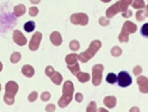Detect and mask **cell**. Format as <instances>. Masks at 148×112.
Returning <instances> with one entry per match:
<instances>
[{"label":"cell","mask_w":148,"mask_h":112,"mask_svg":"<svg viewBox=\"0 0 148 112\" xmlns=\"http://www.w3.org/2000/svg\"><path fill=\"white\" fill-rule=\"evenodd\" d=\"M117 79H118V77L115 73H110L108 74L107 78H106V81L110 83V84H114L117 82Z\"/></svg>","instance_id":"3"},{"label":"cell","mask_w":148,"mask_h":112,"mask_svg":"<svg viewBox=\"0 0 148 112\" xmlns=\"http://www.w3.org/2000/svg\"><path fill=\"white\" fill-rule=\"evenodd\" d=\"M117 77H118V79H117L118 84H119V86H120L122 88L128 87L132 83L131 76L129 74V73H127L125 71L120 72Z\"/></svg>","instance_id":"1"},{"label":"cell","mask_w":148,"mask_h":112,"mask_svg":"<svg viewBox=\"0 0 148 112\" xmlns=\"http://www.w3.org/2000/svg\"><path fill=\"white\" fill-rule=\"evenodd\" d=\"M140 33L145 38H148V23H146L142 25L140 29Z\"/></svg>","instance_id":"4"},{"label":"cell","mask_w":148,"mask_h":112,"mask_svg":"<svg viewBox=\"0 0 148 112\" xmlns=\"http://www.w3.org/2000/svg\"><path fill=\"white\" fill-rule=\"evenodd\" d=\"M35 28H36V24L34 21H28L24 24V30L28 33L33 31Z\"/></svg>","instance_id":"2"}]
</instances>
